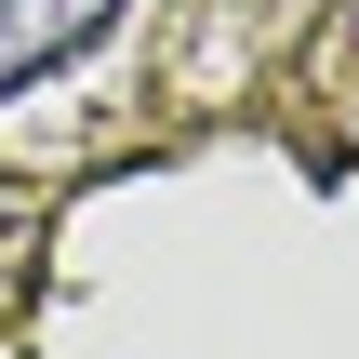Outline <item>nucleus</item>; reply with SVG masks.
<instances>
[{
  "label": "nucleus",
  "mask_w": 359,
  "mask_h": 359,
  "mask_svg": "<svg viewBox=\"0 0 359 359\" xmlns=\"http://www.w3.org/2000/svg\"><path fill=\"white\" fill-rule=\"evenodd\" d=\"M107 27H120V0H0V93H27L40 67H67Z\"/></svg>",
  "instance_id": "obj_1"
}]
</instances>
